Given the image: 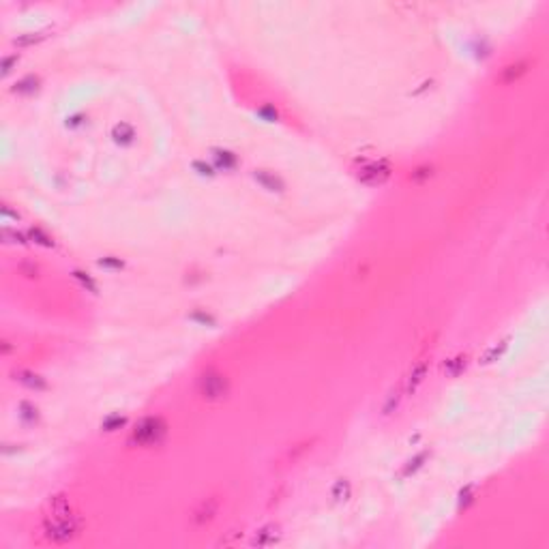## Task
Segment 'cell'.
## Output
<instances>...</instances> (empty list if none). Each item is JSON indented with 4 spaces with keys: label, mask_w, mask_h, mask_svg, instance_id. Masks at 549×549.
<instances>
[{
    "label": "cell",
    "mask_w": 549,
    "mask_h": 549,
    "mask_svg": "<svg viewBox=\"0 0 549 549\" xmlns=\"http://www.w3.org/2000/svg\"><path fill=\"white\" fill-rule=\"evenodd\" d=\"M425 369H427V365L425 363H421V365H416L414 369H412L410 373V380H408V393H414V388L423 382V375H425Z\"/></svg>",
    "instance_id": "9"
},
{
    "label": "cell",
    "mask_w": 549,
    "mask_h": 549,
    "mask_svg": "<svg viewBox=\"0 0 549 549\" xmlns=\"http://www.w3.org/2000/svg\"><path fill=\"white\" fill-rule=\"evenodd\" d=\"M256 181H260L264 187L270 189V191H281L283 189V183L277 176L268 174V172H256Z\"/></svg>",
    "instance_id": "7"
},
{
    "label": "cell",
    "mask_w": 549,
    "mask_h": 549,
    "mask_svg": "<svg viewBox=\"0 0 549 549\" xmlns=\"http://www.w3.org/2000/svg\"><path fill=\"white\" fill-rule=\"evenodd\" d=\"M464 367H466V356H455V359H451L446 365H444V371H446L448 375H457Z\"/></svg>",
    "instance_id": "11"
},
{
    "label": "cell",
    "mask_w": 549,
    "mask_h": 549,
    "mask_svg": "<svg viewBox=\"0 0 549 549\" xmlns=\"http://www.w3.org/2000/svg\"><path fill=\"white\" fill-rule=\"evenodd\" d=\"M20 414H22V418L24 421H37V408L35 405H30V403H22L20 405Z\"/></svg>",
    "instance_id": "15"
},
{
    "label": "cell",
    "mask_w": 549,
    "mask_h": 549,
    "mask_svg": "<svg viewBox=\"0 0 549 549\" xmlns=\"http://www.w3.org/2000/svg\"><path fill=\"white\" fill-rule=\"evenodd\" d=\"M197 388H200V395L204 399H211V402H215V399H221L227 395V380L221 375L219 371H206L200 375V380H197Z\"/></svg>",
    "instance_id": "3"
},
{
    "label": "cell",
    "mask_w": 549,
    "mask_h": 549,
    "mask_svg": "<svg viewBox=\"0 0 549 549\" xmlns=\"http://www.w3.org/2000/svg\"><path fill=\"white\" fill-rule=\"evenodd\" d=\"M215 157H217V161L223 165V168H232V165L236 163L232 152H225V150H215Z\"/></svg>",
    "instance_id": "13"
},
{
    "label": "cell",
    "mask_w": 549,
    "mask_h": 549,
    "mask_svg": "<svg viewBox=\"0 0 549 549\" xmlns=\"http://www.w3.org/2000/svg\"><path fill=\"white\" fill-rule=\"evenodd\" d=\"M37 82H39L37 77L28 75V77H24L22 82H17V84H15V90H20V92H33V90L37 88Z\"/></svg>",
    "instance_id": "12"
},
{
    "label": "cell",
    "mask_w": 549,
    "mask_h": 549,
    "mask_svg": "<svg viewBox=\"0 0 549 549\" xmlns=\"http://www.w3.org/2000/svg\"><path fill=\"white\" fill-rule=\"evenodd\" d=\"M348 496H350V483L345 478H339L335 487H332V498L335 500H348Z\"/></svg>",
    "instance_id": "10"
},
{
    "label": "cell",
    "mask_w": 549,
    "mask_h": 549,
    "mask_svg": "<svg viewBox=\"0 0 549 549\" xmlns=\"http://www.w3.org/2000/svg\"><path fill=\"white\" fill-rule=\"evenodd\" d=\"M279 528L277 526H266V528H262L260 532L256 534V539H254V545H260V547H266V545H275L277 541H279Z\"/></svg>",
    "instance_id": "5"
},
{
    "label": "cell",
    "mask_w": 549,
    "mask_h": 549,
    "mask_svg": "<svg viewBox=\"0 0 549 549\" xmlns=\"http://www.w3.org/2000/svg\"><path fill=\"white\" fill-rule=\"evenodd\" d=\"M504 348H507V343H504V341H502V345H500V348H498V345H496V348H491V350H489V352H487V354L483 356V363H491V361H493V359H496V356H498V354H500V352H502V350H504Z\"/></svg>",
    "instance_id": "19"
},
{
    "label": "cell",
    "mask_w": 549,
    "mask_h": 549,
    "mask_svg": "<svg viewBox=\"0 0 549 549\" xmlns=\"http://www.w3.org/2000/svg\"><path fill=\"white\" fill-rule=\"evenodd\" d=\"M22 375H24V378H20V380L24 382V384H28V386H37V388H43V386H45V384L41 382L39 375H33V373H26V371H24Z\"/></svg>",
    "instance_id": "16"
},
{
    "label": "cell",
    "mask_w": 549,
    "mask_h": 549,
    "mask_svg": "<svg viewBox=\"0 0 549 549\" xmlns=\"http://www.w3.org/2000/svg\"><path fill=\"white\" fill-rule=\"evenodd\" d=\"M215 511H217V500H208V502H202L200 504V509L195 511V521L197 523H202V521H208V519H213V515H215Z\"/></svg>",
    "instance_id": "6"
},
{
    "label": "cell",
    "mask_w": 549,
    "mask_h": 549,
    "mask_svg": "<svg viewBox=\"0 0 549 549\" xmlns=\"http://www.w3.org/2000/svg\"><path fill=\"white\" fill-rule=\"evenodd\" d=\"M45 536L56 543H65L73 539L79 532V521L75 515H71L69 504L63 496H56L52 502V513L45 517Z\"/></svg>",
    "instance_id": "1"
},
{
    "label": "cell",
    "mask_w": 549,
    "mask_h": 549,
    "mask_svg": "<svg viewBox=\"0 0 549 549\" xmlns=\"http://www.w3.org/2000/svg\"><path fill=\"white\" fill-rule=\"evenodd\" d=\"M43 37H45L43 33H30V35H26V37H20V39H15L13 43H15V45H30V43L41 41Z\"/></svg>",
    "instance_id": "14"
},
{
    "label": "cell",
    "mask_w": 549,
    "mask_h": 549,
    "mask_svg": "<svg viewBox=\"0 0 549 549\" xmlns=\"http://www.w3.org/2000/svg\"><path fill=\"white\" fill-rule=\"evenodd\" d=\"M165 434H168V425H165L163 418L148 416V418H142V421L135 425V429L131 431V444H138V446H157V444L163 442Z\"/></svg>",
    "instance_id": "2"
},
{
    "label": "cell",
    "mask_w": 549,
    "mask_h": 549,
    "mask_svg": "<svg viewBox=\"0 0 549 549\" xmlns=\"http://www.w3.org/2000/svg\"><path fill=\"white\" fill-rule=\"evenodd\" d=\"M388 176H391V168H388L386 161H373V163L363 165L359 170V178L369 184H378L382 181H386Z\"/></svg>",
    "instance_id": "4"
},
{
    "label": "cell",
    "mask_w": 549,
    "mask_h": 549,
    "mask_svg": "<svg viewBox=\"0 0 549 549\" xmlns=\"http://www.w3.org/2000/svg\"><path fill=\"white\" fill-rule=\"evenodd\" d=\"M30 236H33V238H37V243H41V245H45V247L54 245V243H52V238H49V236H45V234H43L41 230H30Z\"/></svg>",
    "instance_id": "17"
},
{
    "label": "cell",
    "mask_w": 549,
    "mask_h": 549,
    "mask_svg": "<svg viewBox=\"0 0 549 549\" xmlns=\"http://www.w3.org/2000/svg\"><path fill=\"white\" fill-rule=\"evenodd\" d=\"M114 138H116V142L129 144V142L133 140V129H131V125H127V122H120V125H116V127H114Z\"/></svg>",
    "instance_id": "8"
},
{
    "label": "cell",
    "mask_w": 549,
    "mask_h": 549,
    "mask_svg": "<svg viewBox=\"0 0 549 549\" xmlns=\"http://www.w3.org/2000/svg\"><path fill=\"white\" fill-rule=\"evenodd\" d=\"M17 63V56H11V58H4L2 60V73H9L11 71V65Z\"/></svg>",
    "instance_id": "20"
},
{
    "label": "cell",
    "mask_w": 549,
    "mask_h": 549,
    "mask_svg": "<svg viewBox=\"0 0 549 549\" xmlns=\"http://www.w3.org/2000/svg\"><path fill=\"white\" fill-rule=\"evenodd\" d=\"M122 423H125V418H122V416H112V418H108V421L103 423V427H106L108 431H112L116 427H120Z\"/></svg>",
    "instance_id": "18"
}]
</instances>
